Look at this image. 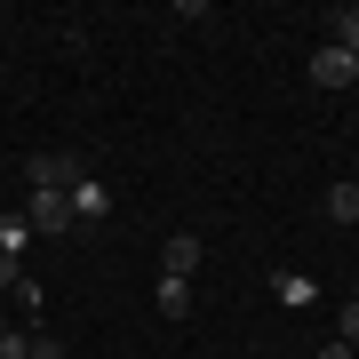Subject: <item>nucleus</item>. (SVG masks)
<instances>
[{
    "label": "nucleus",
    "instance_id": "nucleus-4",
    "mask_svg": "<svg viewBox=\"0 0 359 359\" xmlns=\"http://www.w3.org/2000/svg\"><path fill=\"white\" fill-rule=\"evenodd\" d=\"M160 264H168V280H192V271H200V240H192V231H176V240L160 248Z\"/></svg>",
    "mask_w": 359,
    "mask_h": 359
},
{
    "label": "nucleus",
    "instance_id": "nucleus-13",
    "mask_svg": "<svg viewBox=\"0 0 359 359\" xmlns=\"http://www.w3.org/2000/svg\"><path fill=\"white\" fill-rule=\"evenodd\" d=\"M0 359H25V344H16V335H8V344H0Z\"/></svg>",
    "mask_w": 359,
    "mask_h": 359
},
{
    "label": "nucleus",
    "instance_id": "nucleus-8",
    "mask_svg": "<svg viewBox=\"0 0 359 359\" xmlns=\"http://www.w3.org/2000/svg\"><path fill=\"white\" fill-rule=\"evenodd\" d=\"M327 40H335V48H351V56H359V8H335V16H327Z\"/></svg>",
    "mask_w": 359,
    "mask_h": 359
},
{
    "label": "nucleus",
    "instance_id": "nucleus-9",
    "mask_svg": "<svg viewBox=\"0 0 359 359\" xmlns=\"http://www.w3.org/2000/svg\"><path fill=\"white\" fill-rule=\"evenodd\" d=\"M25 359H65V344H48V335H25Z\"/></svg>",
    "mask_w": 359,
    "mask_h": 359
},
{
    "label": "nucleus",
    "instance_id": "nucleus-2",
    "mask_svg": "<svg viewBox=\"0 0 359 359\" xmlns=\"http://www.w3.org/2000/svg\"><path fill=\"white\" fill-rule=\"evenodd\" d=\"M311 80H320V88H351V80H359V56L335 48V40H320V48H311Z\"/></svg>",
    "mask_w": 359,
    "mask_h": 359
},
{
    "label": "nucleus",
    "instance_id": "nucleus-11",
    "mask_svg": "<svg viewBox=\"0 0 359 359\" xmlns=\"http://www.w3.org/2000/svg\"><path fill=\"white\" fill-rule=\"evenodd\" d=\"M0 287H25V271H16V256H0Z\"/></svg>",
    "mask_w": 359,
    "mask_h": 359
},
{
    "label": "nucleus",
    "instance_id": "nucleus-14",
    "mask_svg": "<svg viewBox=\"0 0 359 359\" xmlns=\"http://www.w3.org/2000/svg\"><path fill=\"white\" fill-rule=\"evenodd\" d=\"M0 344H8V335H0Z\"/></svg>",
    "mask_w": 359,
    "mask_h": 359
},
{
    "label": "nucleus",
    "instance_id": "nucleus-5",
    "mask_svg": "<svg viewBox=\"0 0 359 359\" xmlns=\"http://www.w3.org/2000/svg\"><path fill=\"white\" fill-rule=\"evenodd\" d=\"M160 320H192V280H160Z\"/></svg>",
    "mask_w": 359,
    "mask_h": 359
},
{
    "label": "nucleus",
    "instance_id": "nucleus-3",
    "mask_svg": "<svg viewBox=\"0 0 359 359\" xmlns=\"http://www.w3.org/2000/svg\"><path fill=\"white\" fill-rule=\"evenodd\" d=\"M65 224H72V192H32L25 231H65Z\"/></svg>",
    "mask_w": 359,
    "mask_h": 359
},
{
    "label": "nucleus",
    "instance_id": "nucleus-10",
    "mask_svg": "<svg viewBox=\"0 0 359 359\" xmlns=\"http://www.w3.org/2000/svg\"><path fill=\"white\" fill-rule=\"evenodd\" d=\"M335 335H344V344H359V304H344V311H335Z\"/></svg>",
    "mask_w": 359,
    "mask_h": 359
},
{
    "label": "nucleus",
    "instance_id": "nucleus-12",
    "mask_svg": "<svg viewBox=\"0 0 359 359\" xmlns=\"http://www.w3.org/2000/svg\"><path fill=\"white\" fill-rule=\"evenodd\" d=\"M320 359H351V344H344V335H335V344H320Z\"/></svg>",
    "mask_w": 359,
    "mask_h": 359
},
{
    "label": "nucleus",
    "instance_id": "nucleus-1",
    "mask_svg": "<svg viewBox=\"0 0 359 359\" xmlns=\"http://www.w3.org/2000/svg\"><path fill=\"white\" fill-rule=\"evenodd\" d=\"M25 184H32V192H72V184H80V160L72 152H32L25 160Z\"/></svg>",
    "mask_w": 359,
    "mask_h": 359
},
{
    "label": "nucleus",
    "instance_id": "nucleus-7",
    "mask_svg": "<svg viewBox=\"0 0 359 359\" xmlns=\"http://www.w3.org/2000/svg\"><path fill=\"white\" fill-rule=\"evenodd\" d=\"M327 224H359V184H327Z\"/></svg>",
    "mask_w": 359,
    "mask_h": 359
},
{
    "label": "nucleus",
    "instance_id": "nucleus-6",
    "mask_svg": "<svg viewBox=\"0 0 359 359\" xmlns=\"http://www.w3.org/2000/svg\"><path fill=\"white\" fill-rule=\"evenodd\" d=\"M96 216H104V184L80 176V184H72V224H96Z\"/></svg>",
    "mask_w": 359,
    "mask_h": 359
}]
</instances>
